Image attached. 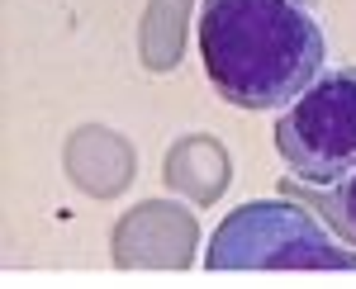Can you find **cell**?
I'll return each instance as SVG.
<instances>
[{
  "instance_id": "obj_2",
  "label": "cell",
  "mask_w": 356,
  "mask_h": 289,
  "mask_svg": "<svg viewBox=\"0 0 356 289\" xmlns=\"http://www.w3.org/2000/svg\"><path fill=\"white\" fill-rule=\"evenodd\" d=\"M204 261L214 270H356V251H342L300 204L257 199L214 228Z\"/></svg>"
},
{
  "instance_id": "obj_1",
  "label": "cell",
  "mask_w": 356,
  "mask_h": 289,
  "mask_svg": "<svg viewBox=\"0 0 356 289\" xmlns=\"http://www.w3.org/2000/svg\"><path fill=\"white\" fill-rule=\"evenodd\" d=\"M200 62L219 100L285 109L328 67L314 0H200Z\"/></svg>"
},
{
  "instance_id": "obj_3",
  "label": "cell",
  "mask_w": 356,
  "mask_h": 289,
  "mask_svg": "<svg viewBox=\"0 0 356 289\" xmlns=\"http://www.w3.org/2000/svg\"><path fill=\"white\" fill-rule=\"evenodd\" d=\"M275 152L304 185H337L356 166V67H323L275 119Z\"/></svg>"
},
{
  "instance_id": "obj_4",
  "label": "cell",
  "mask_w": 356,
  "mask_h": 289,
  "mask_svg": "<svg viewBox=\"0 0 356 289\" xmlns=\"http://www.w3.org/2000/svg\"><path fill=\"white\" fill-rule=\"evenodd\" d=\"M323 209H328L332 228L347 237V242H356V166L337 185H332V195L323 199Z\"/></svg>"
}]
</instances>
